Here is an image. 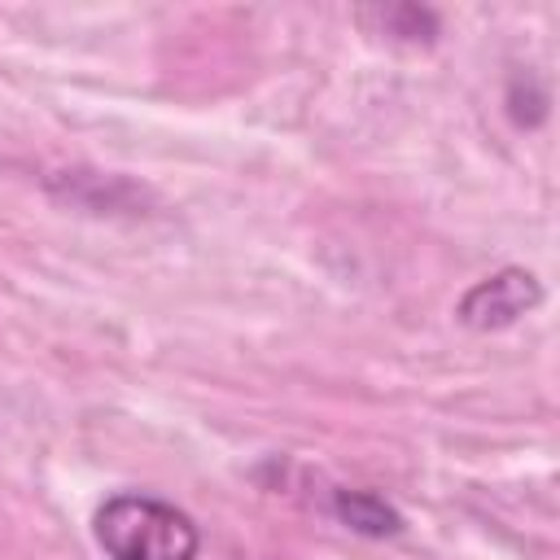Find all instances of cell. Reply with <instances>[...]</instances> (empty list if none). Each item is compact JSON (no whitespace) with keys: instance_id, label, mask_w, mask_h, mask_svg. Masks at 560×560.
<instances>
[{"instance_id":"7a4b0ae2","label":"cell","mask_w":560,"mask_h":560,"mask_svg":"<svg viewBox=\"0 0 560 560\" xmlns=\"http://www.w3.org/2000/svg\"><path fill=\"white\" fill-rule=\"evenodd\" d=\"M542 302V284L534 271L525 267H503L486 280H477L459 306H455V319L472 332H499V328H512L521 315H529L534 306Z\"/></svg>"},{"instance_id":"3957f363","label":"cell","mask_w":560,"mask_h":560,"mask_svg":"<svg viewBox=\"0 0 560 560\" xmlns=\"http://www.w3.org/2000/svg\"><path fill=\"white\" fill-rule=\"evenodd\" d=\"M332 516L363 538L402 534V512L394 503H385L376 490H332Z\"/></svg>"},{"instance_id":"6da1fadb","label":"cell","mask_w":560,"mask_h":560,"mask_svg":"<svg viewBox=\"0 0 560 560\" xmlns=\"http://www.w3.org/2000/svg\"><path fill=\"white\" fill-rule=\"evenodd\" d=\"M96 547L109 560H197L201 529L197 521L153 494H109L92 516Z\"/></svg>"}]
</instances>
